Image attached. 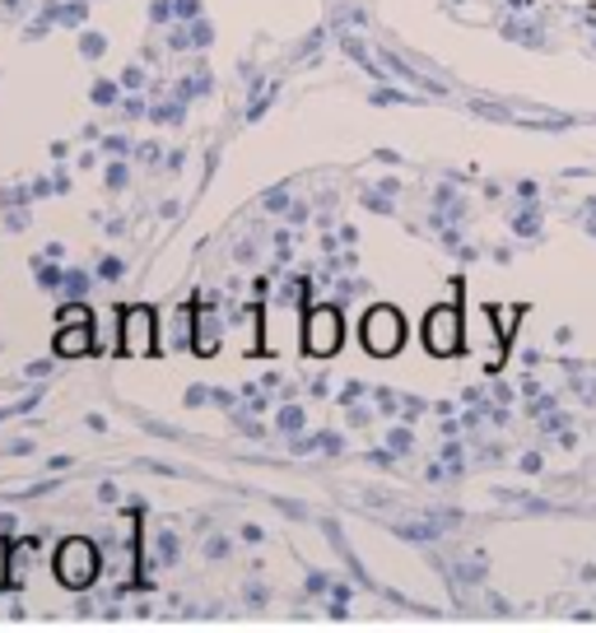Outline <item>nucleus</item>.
Returning <instances> with one entry per match:
<instances>
[{"label": "nucleus", "instance_id": "f257e3e1", "mask_svg": "<svg viewBox=\"0 0 596 633\" xmlns=\"http://www.w3.org/2000/svg\"><path fill=\"white\" fill-rule=\"evenodd\" d=\"M57 582L61 587H93V577H99V550H93V541H84V535H70V541L57 550Z\"/></svg>", "mask_w": 596, "mask_h": 633}, {"label": "nucleus", "instance_id": "f03ea898", "mask_svg": "<svg viewBox=\"0 0 596 633\" xmlns=\"http://www.w3.org/2000/svg\"><path fill=\"white\" fill-rule=\"evenodd\" d=\"M401 340H405L401 312L396 308H368V316H364V350L377 354V359H387V354L401 350Z\"/></svg>", "mask_w": 596, "mask_h": 633}, {"label": "nucleus", "instance_id": "7ed1b4c3", "mask_svg": "<svg viewBox=\"0 0 596 633\" xmlns=\"http://www.w3.org/2000/svg\"><path fill=\"white\" fill-rule=\"evenodd\" d=\"M341 335H345V326H341L336 308H313V312H307V322H303V350L307 354L331 359L341 350Z\"/></svg>", "mask_w": 596, "mask_h": 633}, {"label": "nucleus", "instance_id": "20e7f679", "mask_svg": "<svg viewBox=\"0 0 596 633\" xmlns=\"http://www.w3.org/2000/svg\"><path fill=\"white\" fill-rule=\"evenodd\" d=\"M154 350H159L154 308H127V316H122V354H154Z\"/></svg>", "mask_w": 596, "mask_h": 633}, {"label": "nucleus", "instance_id": "39448f33", "mask_svg": "<svg viewBox=\"0 0 596 633\" xmlns=\"http://www.w3.org/2000/svg\"><path fill=\"white\" fill-rule=\"evenodd\" d=\"M424 345L434 354H457L462 350V316H457V308H434V312H428Z\"/></svg>", "mask_w": 596, "mask_h": 633}, {"label": "nucleus", "instance_id": "423d86ee", "mask_svg": "<svg viewBox=\"0 0 596 633\" xmlns=\"http://www.w3.org/2000/svg\"><path fill=\"white\" fill-rule=\"evenodd\" d=\"M57 359H80V354H93V326H61L57 340H52Z\"/></svg>", "mask_w": 596, "mask_h": 633}, {"label": "nucleus", "instance_id": "0eeeda50", "mask_svg": "<svg viewBox=\"0 0 596 633\" xmlns=\"http://www.w3.org/2000/svg\"><path fill=\"white\" fill-rule=\"evenodd\" d=\"M47 19H52V23H70V29H80V23L89 19V6H84V0H70V6H47Z\"/></svg>", "mask_w": 596, "mask_h": 633}, {"label": "nucleus", "instance_id": "6e6552de", "mask_svg": "<svg viewBox=\"0 0 596 633\" xmlns=\"http://www.w3.org/2000/svg\"><path fill=\"white\" fill-rule=\"evenodd\" d=\"M61 326H93V312H89L80 299L65 303V308H61Z\"/></svg>", "mask_w": 596, "mask_h": 633}, {"label": "nucleus", "instance_id": "1a4fd4ad", "mask_svg": "<svg viewBox=\"0 0 596 633\" xmlns=\"http://www.w3.org/2000/svg\"><path fill=\"white\" fill-rule=\"evenodd\" d=\"M33 271H38V284H42V289H57V284H65V271H57L52 261H38Z\"/></svg>", "mask_w": 596, "mask_h": 633}, {"label": "nucleus", "instance_id": "9d476101", "mask_svg": "<svg viewBox=\"0 0 596 633\" xmlns=\"http://www.w3.org/2000/svg\"><path fill=\"white\" fill-rule=\"evenodd\" d=\"M61 289H65L70 299H84V294H89V275H84V271H65V284H61Z\"/></svg>", "mask_w": 596, "mask_h": 633}, {"label": "nucleus", "instance_id": "9b49d317", "mask_svg": "<svg viewBox=\"0 0 596 633\" xmlns=\"http://www.w3.org/2000/svg\"><path fill=\"white\" fill-rule=\"evenodd\" d=\"M117 99H122V89H117L112 80H99V84H93V103H99V108H108V103H117Z\"/></svg>", "mask_w": 596, "mask_h": 633}, {"label": "nucleus", "instance_id": "f8f14e48", "mask_svg": "<svg viewBox=\"0 0 596 633\" xmlns=\"http://www.w3.org/2000/svg\"><path fill=\"white\" fill-rule=\"evenodd\" d=\"M122 271H127V261H122V257H103V261H99V280H108V284H112V280H122Z\"/></svg>", "mask_w": 596, "mask_h": 633}, {"label": "nucleus", "instance_id": "ddd939ff", "mask_svg": "<svg viewBox=\"0 0 596 633\" xmlns=\"http://www.w3.org/2000/svg\"><path fill=\"white\" fill-rule=\"evenodd\" d=\"M80 52H84V57H103V52H108V38H103V33H84V38H80Z\"/></svg>", "mask_w": 596, "mask_h": 633}, {"label": "nucleus", "instance_id": "4468645a", "mask_svg": "<svg viewBox=\"0 0 596 633\" xmlns=\"http://www.w3.org/2000/svg\"><path fill=\"white\" fill-rule=\"evenodd\" d=\"M280 429H284V433H299V429H303V410H299V405H284V410H280Z\"/></svg>", "mask_w": 596, "mask_h": 633}, {"label": "nucleus", "instance_id": "2eb2a0df", "mask_svg": "<svg viewBox=\"0 0 596 633\" xmlns=\"http://www.w3.org/2000/svg\"><path fill=\"white\" fill-rule=\"evenodd\" d=\"M173 10H178L173 0H154V6H150V19H154V23H169V19H173Z\"/></svg>", "mask_w": 596, "mask_h": 633}, {"label": "nucleus", "instance_id": "dca6fc26", "mask_svg": "<svg viewBox=\"0 0 596 633\" xmlns=\"http://www.w3.org/2000/svg\"><path fill=\"white\" fill-rule=\"evenodd\" d=\"M159 559H163V564H173V559H178V535H159Z\"/></svg>", "mask_w": 596, "mask_h": 633}, {"label": "nucleus", "instance_id": "f3484780", "mask_svg": "<svg viewBox=\"0 0 596 633\" xmlns=\"http://www.w3.org/2000/svg\"><path fill=\"white\" fill-rule=\"evenodd\" d=\"M173 6H178V19H186V23L201 19V0H173Z\"/></svg>", "mask_w": 596, "mask_h": 633}, {"label": "nucleus", "instance_id": "a211bd4d", "mask_svg": "<svg viewBox=\"0 0 596 633\" xmlns=\"http://www.w3.org/2000/svg\"><path fill=\"white\" fill-rule=\"evenodd\" d=\"M122 84H127V89H140V84H145V70H140V66H131L127 76H122Z\"/></svg>", "mask_w": 596, "mask_h": 633}, {"label": "nucleus", "instance_id": "6ab92c4d", "mask_svg": "<svg viewBox=\"0 0 596 633\" xmlns=\"http://www.w3.org/2000/svg\"><path fill=\"white\" fill-rule=\"evenodd\" d=\"M108 187H127V168H122V163L108 168Z\"/></svg>", "mask_w": 596, "mask_h": 633}, {"label": "nucleus", "instance_id": "aec40b11", "mask_svg": "<svg viewBox=\"0 0 596 633\" xmlns=\"http://www.w3.org/2000/svg\"><path fill=\"white\" fill-rule=\"evenodd\" d=\"M205 401H210L205 386H192V392H186V405H205Z\"/></svg>", "mask_w": 596, "mask_h": 633}, {"label": "nucleus", "instance_id": "412c9836", "mask_svg": "<svg viewBox=\"0 0 596 633\" xmlns=\"http://www.w3.org/2000/svg\"><path fill=\"white\" fill-rule=\"evenodd\" d=\"M192 42H196V47L210 42V23H196V29H192Z\"/></svg>", "mask_w": 596, "mask_h": 633}, {"label": "nucleus", "instance_id": "4be33fe9", "mask_svg": "<svg viewBox=\"0 0 596 633\" xmlns=\"http://www.w3.org/2000/svg\"><path fill=\"white\" fill-rule=\"evenodd\" d=\"M0 205H23V191H0Z\"/></svg>", "mask_w": 596, "mask_h": 633}, {"label": "nucleus", "instance_id": "5701e85b", "mask_svg": "<svg viewBox=\"0 0 596 633\" xmlns=\"http://www.w3.org/2000/svg\"><path fill=\"white\" fill-rule=\"evenodd\" d=\"M205 554H210V559H220V554H229V541H210V545H205Z\"/></svg>", "mask_w": 596, "mask_h": 633}, {"label": "nucleus", "instance_id": "b1692460", "mask_svg": "<svg viewBox=\"0 0 596 633\" xmlns=\"http://www.w3.org/2000/svg\"><path fill=\"white\" fill-rule=\"evenodd\" d=\"M135 154H140V159H145V163H154V159H159V144H140V150H135Z\"/></svg>", "mask_w": 596, "mask_h": 633}, {"label": "nucleus", "instance_id": "393cba45", "mask_svg": "<svg viewBox=\"0 0 596 633\" xmlns=\"http://www.w3.org/2000/svg\"><path fill=\"white\" fill-rule=\"evenodd\" d=\"M47 373H52V363H47V359H42V363H29V378H47Z\"/></svg>", "mask_w": 596, "mask_h": 633}]
</instances>
